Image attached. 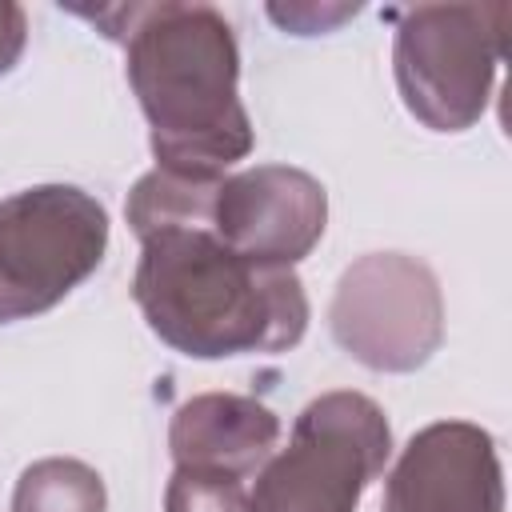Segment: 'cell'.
Masks as SVG:
<instances>
[{
    "label": "cell",
    "instance_id": "2",
    "mask_svg": "<svg viewBox=\"0 0 512 512\" xmlns=\"http://www.w3.org/2000/svg\"><path fill=\"white\" fill-rule=\"evenodd\" d=\"M124 48V76L148 120L156 168L224 176L256 144L240 100V48L212 4H60Z\"/></svg>",
    "mask_w": 512,
    "mask_h": 512
},
{
    "label": "cell",
    "instance_id": "1",
    "mask_svg": "<svg viewBox=\"0 0 512 512\" xmlns=\"http://www.w3.org/2000/svg\"><path fill=\"white\" fill-rule=\"evenodd\" d=\"M212 180L152 168L132 184L124 204L140 240L132 300L188 360L288 352L308 332V292L296 268L244 260L204 228Z\"/></svg>",
    "mask_w": 512,
    "mask_h": 512
},
{
    "label": "cell",
    "instance_id": "4",
    "mask_svg": "<svg viewBox=\"0 0 512 512\" xmlns=\"http://www.w3.org/2000/svg\"><path fill=\"white\" fill-rule=\"evenodd\" d=\"M508 4H412L396 12L392 72L404 108L432 132L472 128L504 60Z\"/></svg>",
    "mask_w": 512,
    "mask_h": 512
},
{
    "label": "cell",
    "instance_id": "8",
    "mask_svg": "<svg viewBox=\"0 0 512 512\" xmlns=\"http://www.w3.org/2000/svg\"><path fill=\"white\" fill-rule=\"evenodd\" d=\"M380 512H504V468L492 432L472 420L420 428L384 476Z\"/></svg>",
    "mask_w": 512,
    "mask_h": 512
},
{
    "label": "cell",
    "instance_id": "9",
    "mask_svg": "<svg viewBox=\"0 0 512 512\" xmlns=\"http://www.w3.org/2000/svg\"><path fill=\"white\" fill-rule=\"evenodd\" d=\"M280 416L244 392H200L172 412L168 452L176 468L252 476L276 452Z\"/></svg>",
    "mask_w": 512,
    "mask_h": 512
},
{
    "label": "cell",
    "instance_id": "6",
    "mask_svg": "<svg viewBox=\"0 0 512 512\" xmlns=\"http://www.w3.org/2000/svg\"><path fill=\"white\" fill-rule=\"evenodd\" d=\"M332 340L372 372H416L444 344V296L436 272L404 252L352 260L328 304Z\"/></svg>",
    "mask_w": 512,
    "mask_h": 512
},
{
    "label": "cell",
    "instance_id": "11",
    "mask_svg": "<svg viewBox=\"0 0 512 512\" xmlns=\"http://www.w3.org/2000/svg\"><path fill=\"white\" fill-rule=\"evenodd\" d=\"M164 512H252L240 476L176 468L164 488Z\"/></svg>",
    "mask_w": 512,
    "mask_h": 512
},
{
    "label": "cell",
    "instance_id": "7",
    "mask_svg": "<svg viewBox=\"0 0 512 512\" xmlns=\"http://www.w3.org/2000/svg\"><path fill=\"white\" fill-rule=\"evenodd\" d=\"M204 228L244 260L296 268L328 228V192L292 164L224 172L208 184Z\"/></svg>",
    "mask_w": 512,
    "mask_h": 512
},
{
    "label": "cell",
    "instance_id": "10",
    "mask_svg": "<svg viewBox=\"0 0 512 512\" xmlns=\"http://www.w3.org/2000/svg\"><path fill=\"white\" fill-rule=\"evenodd\" d=\"M12 512H108V492L92 464L48 456L20 472Z\"/></svg>",
    "mask_w": 512,
    "mask_h": 512
},
{
    "label": "cell",
    "instance_id": "3",
    "mask_svg": "<svg viewBox=\"0 0 512 512\" xmlns=\"http://www.w3.org/2000/svg\"><path fill=\"white\" fill-rule=\"evenodd\" d=\"M392 456L384 408L352 388L308 400L288 448L272 452L248 488L252 512H356Z\"/></svg>",
    "mask_w": 512,
    "mask_h": 512
},
{
    "label": "cell",
    "instance_id": "13",
    "mask_svg": "<svg viewBox=\"0 0 512 512\" xmlns=\"http://www.w3.org/2000/svg\"><path fill=\"white\" fill-rule=\"evenodd\" d=\"M28 44V16L16 0H0V76H8Z\"/></svg>",
    "mask_w": 512,
    "mask_h": 512
},
{
    "label": "cell",
    "instance_id": "12",
    "mask_svg": "<svg viewBox=\"0 0 512 512\" xmlns=\"http://www.w3.org/2000/svg\"><path fill=\"white\" fill-rule=\"evenodd\" d=\"M360 12V4H312V0H296V4H268V16L292 32V36H320V32H332L340 28L344 20H352Z\"/></svg>",
    "mask_w": 512,
    "mask_h": 512
},
{
    "label": "cell",
    "instance_id": "5",
    "mask_svg": "<svg viewBox=\"0 0 512 512\" xmlns=\"http://www.w3.org/2000/svg\"><path fill=\"white\" fill-rule=\"evenodd\" d=\"M108 252V212L76 184H32L0 200V324L40 316Z\"/></svg>",
    "mask_w": 512,
    "mask_h": 512
}]
</instances>
